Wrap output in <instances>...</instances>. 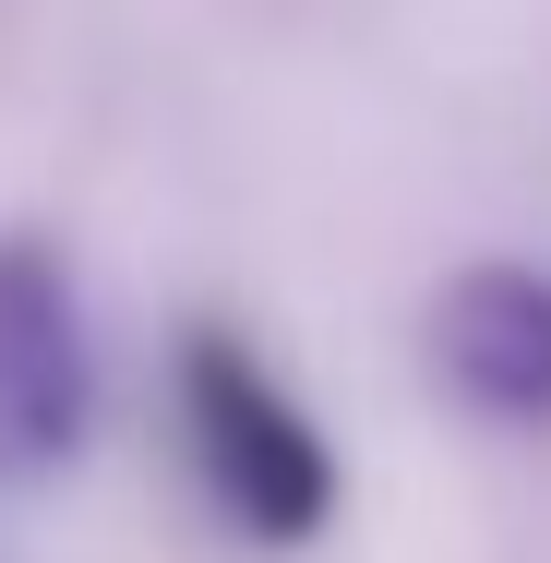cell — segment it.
I'll list each match as a JSON object with an SVG mask.
<instances>
[{"mask_svg": "<svg viewBox=\"0 0 551 563\" xmlns=\"http://www.w3.org/2000/svg\"><path fill=\"white\" fill-rule=\"evenodd\" d=\"M180 444H192V479L252 552H288L335 516V444L300 420V396L252 360L240 336L192 324L180 336Z\"/></svg>", "mask_w": 551, "mask_h": 563, "instance_id": "cell-1", "label": "cell"}, {"mask_svg": "<svg viewBox=\"0 0 551 563\" xmlns=\"http://www.w3.org/2000/svg\"><path fill=\"white\" fill-rule=\"evenodd\" d=\"M97 420V347H85V300L60 276V252L0 240V492L73 467Z\"/></svg>", "mask_w": 551, "mask_h": 563, "instance_id": "cell-2", "label": "cell"}, {"mask_svg": "<svg viewBox=\"0 0 551 563\" xmlns=\"http://www.w3.org/2000/svg\"><path fill=\"white\" fill-rule=\"evenodd\" d=\"M432 372L480 420H551V276L540 264H467L432 300Z\"/></svg>", "mask_w": 551, "mask_h": 563, "instance_id": "cell-3", "label": "cell"}]
</instances>
